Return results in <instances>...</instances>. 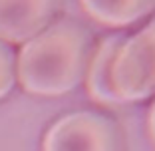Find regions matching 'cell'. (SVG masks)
Masks as SVG:
<instances>
[{
	"label": "cell",
	"instance_id": "3957f363",
	"mask_svg": "<svg viewBox=\"0 0 155 151\" xmlns=\"http://www.w3.org/2000/svg\"><path fill=\"white\" fill-rule=\"evenodd\" d=\"M42 151H125V133L104 110H76L48 127Z\"/></svg>",
	"mask_w": 155,
	"mask_h": 151
},
{
	"label": "cell",
	"instance_id": "ba28073f",
	"mask_svg": "<svg viewBox=\"0 0 155 151\" xmlns=\"http://www.w3.org/2000/svg\"><path fill=\"white\" fill-rule=\"evenodd\" d=\"M145 129H147V137H149L151 145L155 147V97L151 100V105L145 115Z\"/></svg>",
	"mask_w": 155,
	"mask_h": 151
},
{
	"label": "cell",
	"instance_id": "5b68a950",
	"mask_svg": "<svg viewBox=\"0 0 155 151\" xmlns=\"http://www.w3.org/2000/svg\"><path fill=\"white\" fill-rule=\"evenodd\" d=\"M125 36H127V32H111L104 36L100 42H96V48H94V54H91L90 66L86 72V80H84L90 100L107 110L123 107L111 87V68H114V60Z\"/></svg>",
	"mask_w": 155,
	"mask_h": 151
},
{
	"label": "cell",
	"instance_id": "6da1fadb",
	"mask_svg": "<svg viewBox=\"0 0 155 151\" xmlns=\"http://www.w3.org/2000/svg\"><path fill=\"white\" fill-rule=\"evenodd\" d=\"M96 48L94 32L76 18H60L22 44L16 80L36 97H62L84 84Z\"/></svg>",
	"mask_w": 155,
	"mask_h": 151
},
{
	"label": "cell",
	"instance_id": "7a4b0ae2",
	"mask_svg": "<svg viewBox=\"0 0 155 151\" xmlns=\"http://www.w3.org/2000/svg\"><path fill=\"white\" fill-rule=\"evenodd\" d=\"M111 87L121 105L155 97V14L125 36L114 60Z\"/></svg>",
	"mask_w": 155,
	"mask_h": 151
},
{
	"label": "cell",
	"instance_id": "52a82bcc",
	"mask_svg": "<svg viewBox=\"0 0 155 151\" xmlns=\"http://www.w3.org/2000/svg\"><path fill=\"white\" fill-rule=\"evenodd\" d=\"M16 82V56L8 44L0 42V100L6 97Z\"/></svg>",
	"mask_w": 155,
	"mask_h": 151
},
{
	"label": "cell",
	"instance_id": "277c9868",
	"mask_svg": "<svg viewBox=\"0 0 155 151\" xmlns=\"http://www.w3.org/2000/svg\"><path fill=\"white\" fill-rule=\"evenodd\" d=\"M60 0H0V42L26 44L56 18Z\"/></svg>",
	"mask_w": 155,
	"mask_h": 151
},
{
	"label": "cell",
	"instance_id": "8992f818",
	"mask_svg": "<svg viewBox=\"0 0 155 151\" xmlns=\"http://www.w3.org/2000/svg\"><path fill=\"white\" fill-rule=\"evenodd\" d=\"M80 6L90 20L115 32L145 22L155 12V0H80Z\"/></svg>",
	"mask_w": 155,
	"mask_h": 151
}]
</instances>
